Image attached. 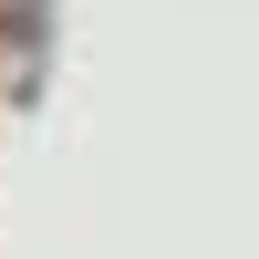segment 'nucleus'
Instances as JSON below:
<instances>
[]
</instances>
